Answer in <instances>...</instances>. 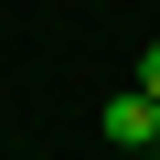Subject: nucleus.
<instances>
[{"instance_id":"1","label":"nucleus","mask_w":160,"mask_h":160,"mask_svg":"<svg viewBox=\"0 0 160 160\" xmlns=\"http://www.w3.org/2000/svg\"><path fill=\"white\" fill-rule=\"evenodd\" d=\"M96 128H107V149H149V128H160V96H139V86H128V96H107V118H96Z\"/></svg>"},{"instance_id":"2","label":"nucleus","mask_w":160,"mask_h":160,"mask_svg":"<svg viewBox=\"0 0 160 160\" xmlns=\"http://www.w3.org/2000/svg\"><path fill=\"white\" fill-rule=\"evenodd\" d=\"M139 96H160V43H149V53H139Z\"/></svg>"},{"instance_id":"3","label":"nucleus","mask_w":160,"mask_h":160,"mask_svg":"<svg viewBox=\"0 0 160 160\" xmlns=\"http://www.w3.org/2000/svg\"><path fill=\"white\" fill-rule=\"evenodd\" d=\"M128 160H160V149H128Z\"/></svg>"},{"instance_id":"4","label":"nucleus","mask_w":160,"mask_h":160,"mask_svg":"<svg viewBox=\"0 0 160 160\" xmlns=\"http://www.w3.org/2000/svg\"><path fill=\"white\" fill-rule=\"evenodd\" d=\"M149 149H160V128H149Z\"/></svg>"}]
</instances>
